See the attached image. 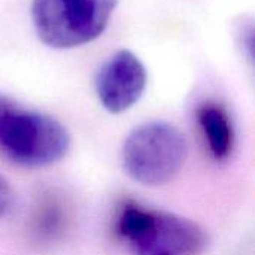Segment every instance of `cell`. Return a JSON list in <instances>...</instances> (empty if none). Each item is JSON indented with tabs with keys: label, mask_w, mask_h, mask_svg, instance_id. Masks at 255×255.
<instances>
[{
	"label": "cell",
	"mask_w": 255,
	"mask_h": 255,
	"mask_svg": "<svg viewBox=\"0 0 255 255\" xmlns=\"http://www.w3.org/2000/svg\"><path fill=\"white\" fill-rule=\"evenodd\" d=\"M67 128L54 117L28 109L0 94V155L28 169L46 167L66 157Z\"/></svg>",
	"instance_id": "1"
},
{
	"label": "cell",
	"mask_w": 255,
	"mask_h": 255,
	"mask_svg": "<svg viewBox=\"0 0 255 255\" xmlns=\"http://www.w3.org/2000/svg\"><path fill=\"white\" fill-rule=\"evenodd\" d=\"M115 230L131 255H202L209 245L200 224L134 202L121 206Z\"/></svg>",
	"instance_id": "2"
},
{
	"label": "cell",
	"mask_w": 255,
	"mask_h": 255,
	"mask_svg": "<svg viewBox=\"0 0 255 255\" xmlns=\"http://www.w3.org/2000/svg\"><path fill=\"white\" fill-rule=\"evenodd\" d=\"M188 146L184 133L166 121H149L130 131L121 160L127 175L145 185H166L181 172Z\"/></svg>",
	"instance_id": "3"
},
{
	"label": "cell",
	"mask_w": 255,
	"mask_h": 255,
	"mask_svg": "<svg viewBox=\"0 0 255 255\" xmlns=\"http://www.w3.org/2000/svg\"><path fill=\"white\" fill-rule=\"evenodd\" d=\"M118 0H33L31 21L37 37L54 49H70L97 39Z\"/></svg>",
	"instance_id": "4"
},
{
	"label": "cell",
	"mask_w": 255,
	"mask_h": 255,
	"mask_svg": "<svg viewBox=\"0 0 255 255\" xmlns=\"http://www.w3.org/2000/svg\"><path fill=\"white\" fill-rule=\"evenodd\" d=\"M146 82L148 75L140 58L128 49H120L99 67L94 90L100 105L118 115L140 100Z\"/></svg>",
	"instance_id": "5"
},
{
	"label": "cell",
	"mask_w": 255,
	"mask_h": 255,
	"mask_svg": "<svg viewBox=\"0 0 255 255\" xmlns=\"http://www.w3.org/2000/svg\"><path fill=\"white\" fill-rule=\"evenodd\" d=\"M196 121L205 145L217 161L227 160L235 149V126L229 111L218 102H203L196 111Z\"/></svg>",
	"instance_id": "6"
},
{
	"label": "cell",
	"mask_w": 255,
	"mask_h": 255,
	"mask_svg": "<svg viewBox=\"0 0 255 255\" xmlns=\"http://www.w3.org/2000/svg\"><path fill=\"white\" fill-rule=\"evenodd\" d=\"M70 220L67 202L55 191H45L37 197L31 217V230L37 241L51 244L63 236Z\"/></svg>",
	"instance_id": "7"
},
{
	"label": "cell",
	"mask_w": 255,
	"mask_h": 255,
	"mask_svg": "<svg viewBox=\"0 0 255 255\" xmlns=\"http://www.w3.org/2000/svg\"><path fill=\"white\" fill-rule=\"evenodd\" d=\"M13 206V190L10 184L0 175V218L7 215Z\"/></svg>",
	"instance_id": "8"
}]
</instances>
